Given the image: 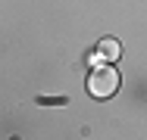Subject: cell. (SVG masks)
Masks as SVG:
<instances>
[{"instance_id":"obj_2","label":"cell","mask_w":147,"mask_h":140,"mask_svg":"<svg viewBox=\"0 0 147 140\" xmlns=\"http://www.w3.org/2000/svg\"><path fill=\"white\" fill-rule=\"evenodd\" d=\"M119 41H113V37H103L100 41V47H97V56H91V62L94 65H100V62H113V59H119Z\"/></svg>"},{"instance_id":"obj_1","label":"cell","mask_w":147,"mask_h":140,"mask_svg":"<svg viewBox=\"0 0 147 140\" xmlns=\"http://www.w3.org/2000/svg\"><path fill=\"white\" fill-rule=\"evenodd\" d=\"M116 90H119V72L113 65H107V62L94 65V72L88 78V93L94 100H110Z\"/></svg>"}]
</instances>
